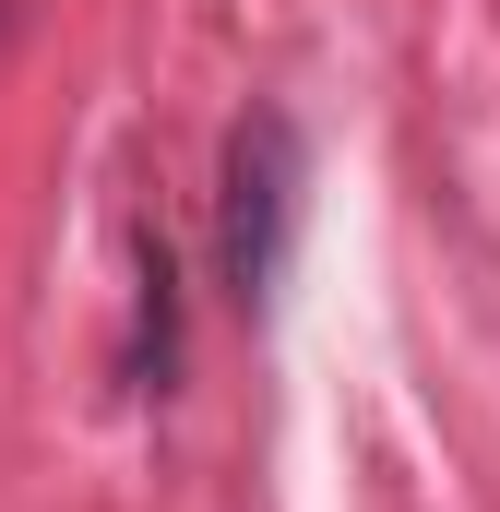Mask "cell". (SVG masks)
<instances>
[{
    "instance_id": "1",
    "label": "cell",
    "mask_w": 500,
    "mask_h": 512,
    "mask_svg": "<svg viewBox=\"0 0 500 512\" xmlns=\"http://www.w3.org/2000/svg\"><path fill=\"white\" fill-rule=\"evenodd\" d=\"M298 203H310V143L286 108H250L227 131V286H239V310H274L286 251H298Z\"/></svg>"
},
{
    "instance_id": "2",
    "label": "cell",
    "mask_w": 500,
    "mask_h": 512,
    "mask_svg": "<svg viewBox=\"0 0 500 512\" xmlns=\"http://www.w3.org/2000/svg\"><path fill=\"white\" fill-rule=\"evenodd\" d=\"M179 382V262L167 239H143V393Z\"/></svg>"
},
{
    "instance_id": "3",
    "label": "cell",
    "mask_w": 500,
    "mask_h": 512,
    "mask_svg": "<svg viewBox=\"0 0 500 512\" xmlns=\"http://www.w3.org/2000/svg\"><path fill=\"white\" fill-rule=\"evenodd\" d=\"M12 12H24V0H0V36H12Z\"/></svg>"
}]
</instances>
